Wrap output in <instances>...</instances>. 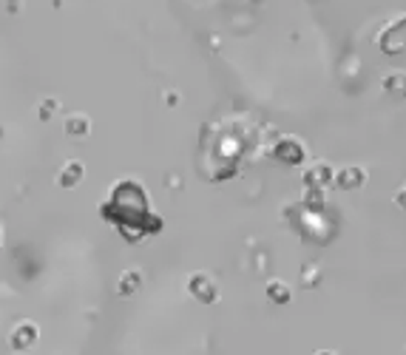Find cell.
Wrapping results in <instances>:
<instances>
[{
  "instance_id": "7a4b0ae2",
  "label": "cell",
  "mask_w": 406,
  "mask_h": 355,
  "mask_svg": "<svg viewBox=\"0 0 406 355\" xmlns=\"http://www.w3.org/2000/svg\"><path fill=\"white\" fill-rule=\"evenodd\" d=\"M335 180H338V185H341V188H361V185H364V180H366V173H364L361 168L349 165V168H344V170L335 176Z\"/></svg>"
},
{
  "instance_id": "277c9868",
  "label": "cell",
  "mask_w": 406,
  "mask_h": 355,
  "mask_svg": "<svg viewBox=\"0 0 406 355\" xmlns=\"http://www.w3.org/2000/svg\"><path fill=\"white\" fill-rule=\"evenodd\" d=\"M330 176H332V173H330V168H327V165H315V168L307 173V185L318 191V188H324V185H327Z\"/></svg>"
},
{
  "instance_id": "6da1fadb",
  "label": "cell",
  "mask_w": 406,
  "mask_h": 355,
  "mask_svg": "<svg viewBox=\"0 0 406 355\" xmlns=\"http://www.w3.org/2000/svg\"><path fill=\"white\" fill-rule=\"evenodd\" d=\"M381 49L386 52V54H400L403 49H406V15L403 18H398L383 35H381Z\"/></svg>"
},
{
  "instance_id": "3957f363",
  "label": "cell",
  "mask_w": 406,
  "mask_h": 355,
  "mask_svg": "<svg viewBox=\"0 0 406 355\" xmlns=\"http://www.w3.org/2000/svg\"><path fill=\"white\" fill-rule=\"evenodd\" d=\"M383 88L392 91L395 97H406V71H392V74L383 80Z\"/></svg>"
},
{
  "instance_id": "ba28073f",
  "label": "cell",
  "mask_w": 406,
  "mask_h": 355,
  "mask_svg": "<svg viewBox=\"0 0 406 355\" xmlns=\"http://www.w3.org/2000/svg\"><path fill=\"white\" fill-rule=\"evenodd\" d=\"M318 355H332V352H318Z\"/></svg>"
},
{
  "instance_id": "5b68a950",
  "label": "cell",
  "mask_w": 406,
  "mask_h": 355,
  "mask_svg": "<svg viewBox=\"0 0 406 355\" xmlns=\"http://www.w3.org/2000/svg\"><path fill=\"white\" fill-rule=\"evenodd\" d=\"M284 162H301V156H304V148L298 145V142H293V139H287V142H282V148L276 151Z\"/></svg>"
},
{
  "instance_id": "52a82bcc",
  "label": "cell",
  "mask_w": 406,
  "mask_h": 355,
  "mask_svg": "<svg viewBox=\"0 0 406 355\" xmlns=\"http://www.w3.org/2000/svg\"><path fill=\"white\" fill-rule=\"evenodd\" d=\"M398 205H403V208H406V188L398 194Z\"/></svg>"
},
{
  "instance_id": "8992f818",
  "label": "cell",
  "mask_w": 406,
  "mask_h": 355,
  "mask_svg": "<svg viewBox=\"0 0 406 355\" xmlns=\"http://www.w3.org/2000/svg\"><path fill=\"white\" fill-rule=\"evenodd\" d=\"M270 296H273V298H282V301H287V298H290V290H287L282 281H276V284L270 287Z\"/></svg>"
}]
</instances>
